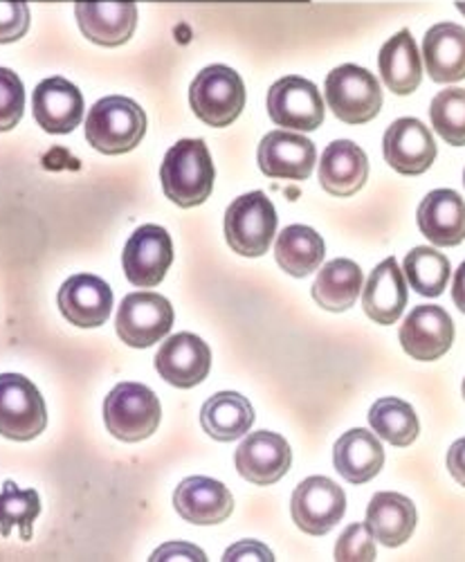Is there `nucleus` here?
<instances>
[{"label": "nucleus", "instance_id": "f257e3e1", "mask_svg": "<svg viewBox=\"0 0 465 562\" xmlns=\"http://www.w3.org/2000/svg\"><path fill=\"white\" fill-rule=\"evenodd\" d=\"M214 162L203 139H180L162 162L160 180L167 199L180 207L203 205L214 190Z\"/></svg>", "mask_w": 465, "mask_h": 562}, {"label": "nucleus", "instance_id": "f03ea898", "mask_svg": "<svg viewBox=\"0 0 465 562\" xmlns=\"http://www.w3.org/2000/svg\"><path fill=\"white\" fill-rule=\"evenodd\" d=\"M147 135V113L128 98L100 100L86 117V139L106 156L133 151Z\"/></svg>", "mask_w": 465, "mask_h": 562}, {"label": "nucleus", "instance_id": "7ed1b4c3", "mask_svg": "<svg viewBox=\"0 0 465 562\" xmlns=\"http://www.w3.org/2000/svg\"><path fill=\"white\" fill-rule=\"evenodd\" d=\"M162 407L154 390L139 383H120L104 403L109 432L126 443L149 439L160 426Z\"/></svg>", "mask_w": 465, "mask_h": 562}, {"label": "nucleus", "instance_id": "20e7f679", "mask_svg": "<svg viewBox=\"0 0 465 562\" xmlns=\"http://www.w3.org/2000/svg\"><path fill=\"white\" fill-rule=\"evenodd\" d=\"M190 106L207 126H229L246 106V86L227 66H209L190 86Z\"/></svg>", "mask_w": 465, "mask_h": 562}, {"label": "nucleus", "instance_id": "39448f33", "mask_svg": "<svg viewBox=\"0 0 465 562\" xmlns=\"http://www.w3.org/2000/svg\"><path fill=\"white\" fill-rule=\"evenodd\" d=\"M276 234V210L263 192H250L225 212V239L243 257H261Z\"/></svg>", "mask_w": 465, "mask_h": 562}, {"label": "nucleus", "instance_id": "423d86ee", "mask_svg": "<svg viewBox=\"0 0 465 562\" xmlns=\"http://www.w3.org/2000/svg\"><path fill=\"white\" fill-rule=\"evenodd\" d=\"M327 102L333 115L347 124H366L383 109L381 81L368 70L347 64L329 72Z\"/></svg>", "mask_w": 465, "mask_h": 562}, {"label": "nucleus", "instance_id": "0eeeda50", "mask_svg": "<svg viewBox=\"0 0 465 562\" xmlns=\"http://www.w3.org/2000/svg\"><path fill=\"white\" fill-rule=\"evenodd\" d=\"M48 426L41 392L21 373H0V435L12 441L36 439Z\"/></svg>", "mask_w": 465, "mask_h": 562}, {"label": "nucleus", "instance_id": "6e6552de", "mask_svg": "<svg viewBox=\"0 0 465 562\" xmlns=\"http://www.w3.org/2000/svg\"><path fill=\"white\" fill-rule=\"evenodd\" d=\"M173 306L158 293H131L124 297L115 329L122 342L135 349H147L171 331Z\"/></svg>", "mask_w": 465, "mask_h": 562}, {"label": "nucleus", "instance_id": "1a4fd4ad", "mask_svg": "<svg viewBox=\"0 0 465 562\" xmlns=\"http://www.w3.org/2000/svg\"><path fill=\"white\" fill-rule=\"evenodd\" d=\"M173 261V244L169 232L160 225L137 227L124 248V272L137 289H154L165 279Z\"/></svg>", "mask_w": 465, "mask_h": 562}, {"label": "nucleus", "instance_id": "9d476101", "mask_svg": "<svg viewBox=\"0 0 465 562\" xmlns=\"http://www.w3.org/2000/svg\"><path fill=\"white\" fill-rule=\"evenodd\" d=\"M268 115L276 126L302 133L315 131L324 122V100L313 81L291 75L270 88Z\"/></svg>", "mask_w": 465, "mask_h": 562}, {"label": "nucleus", "instance_id": "9b49d317", "mask_svg": "<svg viewBox=\"0 0 465 562\" xmlns=\"http://www.w3.org/2000/svg\"><path fill=\"white\" fill-rule=\"evenodd\" d=\"M347 510L344 491L329 477H308L304 480L291 502L293 522L310 536L329 533Z\"/></svg>", "mask_w": 465, "mask_h": 562}, {"label": "nucleus", "instance_id": "f8f14e48", "mask_svg": "<svg viewBox=\"0 0 465 562\" xmlns=\"http://www.w3.org/2000/svg\"><path fill=\"white\" fill-rule=\"evenodd\" d=\"M385 160L402 176L426 173L436 160V143L432 131L413 117L396 120L383 139Z\"/></svg>", "mask_w": 465, "mask_h": 562}, {"label": "nucleus", "instance_id": "ddd939ff", "mask_svg": "<svg viewBox=\"0 0 465 562\" xmlns=\"http://www.w3.org/2000/svg\"><path fill=\"white\" fill-rule=\"evenodd\" d=\"M235 463L243 480L257 486H272L291 471L293 450L282 435L259 430L239 446Z\"/></svg>", "mask_w": 465, "mask_h": 562}, {"label": "nucleus", "instance_id": "4468645a", "mask_svg": "<svg viewBox=\"0 0 465 562\" xmlns=\"http://www.w3.org/2000/svg\"><path fill=\"white\" fill-rule=\"evenodd\" d=\"M452 342L454 322L441 306H416L400 326V345L416 360H439L450 351Z\"/></svg>", "mask_w": 465, "mask_h": 562}, {"label": "nucleus", "instance_id": "2eb2a0df", "mask_svg": "<svg viewBox=\"0 0 465 562\" xmlns=\"http://www.w3.org/2000/svg\"><path fill=\"white\" fill-rule=\"evenodd\" d=\"M75 16L88 41L115 48L133 36L137 5L133 0H83L75 5Z\"/></svg>", "mask_w": 465, "mask_h": 562}, {"label": "nucleus", "instance_id": "dca6fc26", "mask_svg": "<svg viewBox=\"0 0 465 562\" xmlns=\"http://www.w3.org/2000/svg\"><path fill=\"white\" fill-rule=\"evenodd\" d=\"M160 376L180 390L201 385L212 369V351L203 338L194 334L171 336L156 356Z\"/></svg>", "mask_w": 465, "mask_h": 562}, {"label": "nucleus", "instance_id": "f3484780", "mask_svg": "<svg viewBox=\"0 0 465 562\" xmlns=\"http://www.w3.org/2000/svg\"><path fill=\"white\" fill-rule=\"evenodd\" d=\"M61 315L81 329H98L113 313V291L95 274H75L57 297Z\"/></svg>", "mask_w": 465, "mask_h": 562}, {"label": "nucleus", "instance_id": "a211bd4d", "mask_svg": "<svg viewBox=\"0 0 465 562\" xmlns=\"http://www.w3.org/2000/svg\"><path fill=\"white\" fill-rule=\"evenodd\" d=\"M317 162V149L308 137L291 131H272L259 145V167L270 178L306 180Z\"/></svg>", "mask_w": 465, "mask_h": 562}, {"label": "nucleus", "instance_id": "6ab92c4d", "mask_svg": "<svg viewBox=\"0 0 465 562\" xmlns=\"http://www.w3.org/2000/svg\"><path fill=\"white\" fill-rule=\"evenodd\" d=\"M32 109L43 131L66 135L83 120V95L68 79L50 77L36 86Z\"/></svg>", "mask_w": 465, "mask_h": 562}, {"label": "nucleus", "instance_id": "aec40b11", "mask_svg": "<svg viewBox=\"0 0 465 562\" xmlns=\"http://www.w3.org/2000/svg\"><path fill=\"white\" fill-rule=\"evenodd\" d=\"M173 506L180 513V518L188 522L212 527L229 518L231 508H235V499L216 480L190 477L175 488Z\"/></svg>", "mask_w": 465, "mask_h": 562}, {"label": "nucleus", "instance_id": "412c9836", "mask_svg": "<svg viewBox=\"0 0 465 562\" xmlns=\"http://www.w3.org/2000/svg\"><path fill=\"white\" fill-rule=\"evenodd\" d=\"M368 178L366 154L351 139H336L319 162V182L331 196L358 194Z\"/></svg>", "mask_w": 465, "mask_h": 562}, {"label": "nucleus", "instance_id": "4be33fe9", "mask_svg": "<svg viewBox=\"0 0 465 562\" xmlns=\"http://www.w3.org/2000/svg\"><path fill=\"white\" fill-rule=\"evenodd\" d=\"M418 227L439 248L458 246L465 239V201L452 190L430 192L418 205Z\"/></svg>", "mask_w": 465, "mask_h": 562}, {"label": "nucleus", "instance_id": "5701e85b", "mask_svg": "<svg viewBox=\"0 0 465 562\" xmlns=\"http://www.w3.org/2000/svg\"><path fill=\"white\" fill-rule=\"evenodd\" d=\"M407 306V284L402 270L398 268V261L394 257L378 263L371 272L364 295H362V308L366 317L374 322L389 326L396 324Z\"/></svg>", "mask_w": 465, "mask_h": 562}, {"label": "nucleus", "instance_id": "b1692460", "mask_svg": "<svg viewBox=\"0 0 465 562\" xmlns=\"http://www.w3.org/2000/svg\"><path fill=\"white\" fill-rule=\"evenodd\" d=\"M333 463L349 484H366L383 471L385 450L374 432L355 428L338 439Z\"/></svg>", "mask_w": 465, "mask_h": 562}, {"label": "nucleus", "instance_id": "393cba45", "mask_svg": "<svg viewBox=\"0 0 465 562\" xmlns=\"http://www.w3.org/2000/svg\"><path fill=\"white\" fill-rule=\"evenodd\" d=\"M426 68L436 83L465 79V27L439 23L423 38Z\"/></svg>", "mask_w": 465, "mask_h": 562}, {"label": "nucleus", "instance_id": "a878e982", "mask_svg": "<svg viewBox=\"0 0 465 562\" xmlns=\"http://www.w3.org/2000/svg\"><path fill=\"white\" fill-rule=\"evenodd\" d=\"M418 522L416 506L400 493H378L368 502L366 527L385 547L405 544Z\"/></svg>", "mask_w": 465, "mask_h": 562}, {"label": "nucleus", "instance_id": "bb28decb", "mask_svg": "<svg viewBox=\"0 0 465 562\" xmlns=\"http://www.w3.org/2000/svg\"><path fill=\"white\" fill-rule=\"evenodd\" d=\"M378 68L385 86L396 92V95H411L421 86L423 64L409 30H400L383 45L378 55Z\"/></svg>", "mask_w": 465, "mask_h": 562}, {"label": "nucleus", "instance_id": "cd10ccee", "mask_svg": "<svg viewBox=\"0 0 465 562\" xmlns=\"http://www.w3.org/2000/svg\"><path fill=\"white\" fill-rule=\"evenodd\" d=\"M203 430L216 441H237L250 432L254 424L252 403L237 392H220L212 396L201 412Z\"/></svg>", "mask_w": 465, "mask_h": 562}, {"label": "nucleus", "instance_id": "c85d7f7f", "mask_svg": "<svg viewBox=\"0 0 465 562\" xmlns=\"http://www.w3.org/2000/svg\"><path fill=\"white\" fill-rule=\"evenodd\" d=\"M364 284V277L358 263L349 259H333L324 266L313 284V300L327 311H349Z\"/></svg>", "mask_w": 465, "mask_h": 562}, {"label": "nucleus", "instance_id": "c756f323", "mask_svg": "<svg viewBox=\"0 0 465 562\" xmlns=\"http://www.w3.org/2000/svg\"><path fill=\"white\" fill-rule=\"evenodd\" d=\"M324 239L308 225H291L276 237L274 259L293 277H306L324 261Z\"/></svg>", "mask_w": 465, "mask_h": 562}, {"label": "nucleus", "instance_id": "7c9ffc66", "mask_svg": "<svg viewBox=\"0 0 465 562\" xmlns=\"http://www.w3.org/2000/svg\"><path fill=\"white\" fill-rule=\"evenodd\" d=\"M368 426L381 439L396 448H407L416 441L421 426L413 407L400 398H381L368 409Z\"/></svg>", "mask_w": 465, "mask_h": 562}, {"label": "nucleus", "instance_id": "2f4dec72", "mask_svg": "<svg viewBox=\"0 0 465 562\" xmlns=\"http://www.w3.org/2000/svg\"><path fill=\"white\" fill-rule=\"evenodd\" d=\"M405 277L409 286L423 297H439L443 295L447 281H450V261L445 255L436 252L434 248L421 246L413 248L405 257Z\"/></svg>", "mask_w": 465, "mask_h": 562}, {"label": "nucleus", "instance_id": "473e14b6", "mask_svg": "<svg viewBox=\"0 0 465 562\" xmlns=\"http://www.w3.org/2000/svg\"><path fill=\"white\" fill-rule=\"evenodd\" d=\"M38 513L41 499L34 488L21 491L14 482H5L3 493H0V533L8 538L12 529L19 527L21 540H30Z\"/></svg>", "mask_w": 465, "mask_h": 562}, {"label": "nucleus", "instance_id": "72a5a7b5", "mask_svg": "<svg viewBox=\"0 0 465 562\" xmlns=\"http://www.w3.org/2000/svg\"><path fill=\"white\" fill-rule=\"evenodd\" d=\"M430 120L434 131L452 147H465V90H441L432 100Z\"/></svg>", "mask_w": 465, "mask_h": 562}, {"label": "nucleus", "instance_id": "f704fd0d", "mask_svg": "<svg viewBox=\"0 0 465 562\" xmlns=\"http://www.w3.org/2000/svg\"><path fill=\"white\" fill-rule=\"evenodd\" d=\"M25 113V88L16 72L0 68V133L12 131Z\"/></svg>", "mask_w": 465, "mask_h": 562}, {"label": "nucleus", "instance_id": "c9c22d12", "mask_svg": "<svg viewBox=\"0 0 465 562\" xmlns=\"http://www.w3.org/2000/svg\"><path fill=\"white\" fill-rule=\"evenodd\" d=\"M374 533L366 525H351L336 544V560L340 562H371L376 560Z\"/></svg>", "mask_w": 465, "mask_h": 562}, {"label": "nucleus", "instance_id": "e433bc0d", "mask_svg": "<svg viewBox=\"0 0 465 562\" xmlns=\"http://www.w3.org/2000/svg\"><path fill=\"white\" fill-rule=\"evenodd\" d=\"M30 30V8L21 0H0V43H14Z\"/></svg>", "mask_w": 465, "mask_h": 562}, {"label": "nucleus", "instance_id": "4c0bfd02", "mask_svg": "<svg viewBox=\"0 0 465 562\" xmlns=\"http://www.w3.org/2000/svg\"><path fill=\"white\" fill-rule=\"evenodd\" d=\"M223 560H274L272 551L254 540H246L241 544H235L231 549H227Z\"/></svg>", "mask_w": 465, "mask_h": 562}, {"label": "nucleus", "instance_id": "58836bf2", "mask_svg": "<svg viewBox=\"0 0 465 562\" xmlns=\"http://www.w3.org/2000/svg\"><path fill=\"white\" fill-rule=\"evenodd\" d=\"M151 560H207L205 553L192 544L184 542H173V544H165L160 547Z\"/></svg>", "mask_w": 465, "mask_h": 562}, {"label": "nucleus", "instance_id": "ea45409f", "mask_svg": "<svg viewBox=\"0 0 465 562\" xmlns=\"http://www.w3.org/2000/svg\"><path fill=\"white\" fill-rule=\"evenodd\" d=\"M447 468H450V475L461 486H465V439H458L452 443L447 452Z\"/></svg>", "mask_w": 465, "mask_h": 562}, {"label": "nucleus", "instance_id": "a19ab883", "mask_svg": "<svg viewBox=\"0 0 465 562\" xmlns=\"http://www.w3.org/2000/svg\"><path fill=\"white\" fill-rule=\"evenodd\" d=\"M452 300L458 306L461 313H465V261L454 272V286H452Z\"/></svg>", "mask_w": 465, "mask_h": 562}, {"label": "nucleus", "instance_id": "79ce46f5", "mask_svg": "<svg viewBox=\"0 0 465 562\" xmlns=\"http://www.w3.org/2000/svg\"><path fill=\"white\" fill-rule=\"evenodd\" d=\"M456 10H458L461 14H465V3H456Z\"/></svg>", "mask_w": 465, "mask_h": 562}, {"label": "nucleus", "instance_id": "37998d69", "mask_svg": "<svg viewBox=\"0 0 465 562\" xmlns=\"http://www.w3.org/2000/svg\"><path fill=\"white\" fill-rule=\"evenodd\" d=\"M463 398H465V381H463Z\"/></svg>", "mask_w": 465, "mask_h": 562}, {"label": "nucleus", "instance_id": "c03bdc74", "mask_svg": "<svg viewBox=\"0 0 465 562\" xmlns=\"http://www.w3.org/2000/svg\"><path fill=\"white\" fill-rule=\"evenodd\" d=\"M463 184H465V171H463Z\"/></svg>", "mask_w": 465, "mask_h": 562}]
</instances>
